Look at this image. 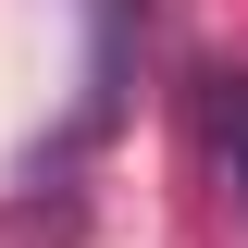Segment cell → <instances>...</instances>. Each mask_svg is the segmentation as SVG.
Returning <instances> with one entry per match:
<instances>
[{
	"mask_svg": "<svg viewBox=\"0 0 248 248\" xmlns=\"http://www.w3.org/2000/svg\"><path fill=\"white\" fill-rule=\"evenodd\" d=\"M199 137H211L223 199L248 211V75H236V62H211V75H199Z\"/></svg>",
	"mask_w": 248,
	"mask_h": 248,
	"instance_id": "cell-1",
	"label": "cell"
}]
</instances>
